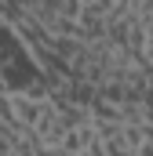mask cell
I'll use <instances>...</instances> for the list:
<instances>
[{"label":"cell","mask_w":153,"mask_h":156,"mask_svg":"<svg viewBox=\"0 0 153 156\" xmlns=\"http://www.w3.org/2000/svg\"><path fill=\"white\" fill-rule=\"evenodd\" d=\"M76 156H106V142H102V134H99L91 145H84V149H80Z\"/></svg>","instance_id":"1"}]
</instances>
